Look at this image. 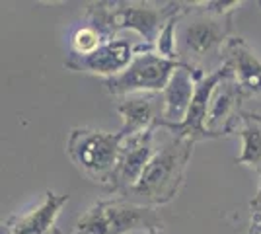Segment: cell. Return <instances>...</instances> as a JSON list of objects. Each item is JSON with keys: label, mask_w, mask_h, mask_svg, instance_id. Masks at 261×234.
I'll return each mask as SVG.
<instances>
[{"label": "cell", "mask_w": 261, "mask_h": 234, "mask_svg": "<svg viewBox=\"0 0 261 234\" xmlns=\"http://www.w3.org/2000/svg\"><path fill=\"white\" fill-rule=\"evenodd\" d=\"M195 141L174 135L172 141L156 150L137 186L129 191L150 205H166L179 193L185 179L187 162L193 154Z\"/></svg>", "instance_id": "6da1fadb"}, {"label": "cell", "mask_w": 261, "mask_h": 234, "mask_svg": "<svg viewBox=\"0 0 261 234\" xmlns=\"http://www.w3.org/2000/svg\"><path fill=\"white\" fill-rule=\"evenodd\" d=\"M121 146L123 139L119 133L76 127L68 137L66 152L80 172L109 190L119 164Z\"/></svg>", "instance_id": "7a4b0ae2"}, {"label": "cell", "mask_w": 261, "mask_h": 234, "mask_svg": "<svg viewBox=\"0 0 261 234\" xmlns=\"http://www.w3.org/2000/svg\"><path fill=\"white\" fill-rule=\"evenodd\" d=\"M162 219L150 205L127 199L99 201L76 221L74 234H135L137 230L158 232Z\"/></svg>", "instance_id": "3957f363"}, {"label": "cell", "mask_w": 261, "mask_h": 234, "mask_svg": "<svg viewBox=\"0 0 261 234\" xmlns=\"http://www.w3.org/2000/svg\"><path fill=\"white\" fill-rule=\"evenodd\" d=\"M205 8H184L177 22V55L189 61H201L213 55L230 37V16L211 10L208 2H201Z\"/></svg>", "instance_id": "277c9868"}, {"label": "cell", "mask_w": 261, "mask_h": 234, "mask_svg": "<svg viewBox=\"0 0 261 234\" xmlns=\"http://www.w3.org/2000/svg\"><path fill=\"white\" fill-rule=\"evenodd\" d=\"M181 61H170L164 59L152 49L137 47V55L129 67L121 74L106 80V88L113 96H130V94H142L150 92L158 94L164 92L170 78L177 68L181 67Z\"/></svg>", "instance_id": "5b68a950"}, {"label": "cell", "mask_w": 261, "mask_h": 234, "mask_svg": "<svg viewBox=\"0 0 261 234\" xmlns=\"http://www.w3.org/2000/svg\"><path fill=\"white\" fill-rule=\"evenodd\" d=\"M181 4H170L168 8H158L152 4H113L109 8V18L115 32L133 30L141 35L148 45H156L158 35L164 30L168 20L179 14Z\"/></svg>", "instance_id": "8992f818"}, {"label": "cell", "mask_w": 261, "mask_h": 234, "mask_svg": "<svg viewBox=\"0 0 261 234\" xmlns=\"http://www.w3.org/2000/svg\"><path fill=\"white\" fill-rule=\"evenodd\" d=\"M156 154V146H154V129L146 131L137 137H130L123 141L121 146L119 164L115 170V176L111 181V191H119V193H129L137 181L141 179L142 172L146 170L148 162Z\"/></svg>", "instance_id": "52a82bcc"}, {"label": "cell", "mask_w": 261, "mask_h": 234, "mask_svg": "<svg viewBox=\"0 0 261 234\" xmlns=\"http://www.w3.org/2000/svg\"><path fill=\"white\" fill-rule=\"evenodd\" d=\"M230 74H232V70H230L228 65L222 61V67L220 68L213 70L207 76L199 78V80H197L195 96H193V101H191V106H189V112H187L185 121L181 123V125H177V127H170L168 131L177 135V137H189V139H193V141L211 139V135H208L207 129H205L211 98H213V92L217 90L218 84L226 76H230Z\"/></svg>", "instance_id": "ba28073f"}, {"label": "cell", "mask_w": 261, "mask_h": 234, "mask_svg": "<svg viewBox=\"0 0 261 234\" xmlns=\"http://www.w3.org/2000/svg\"><path fill=\"white\" fill-rule=\"evenodd\" d=\"M135 47L127 39H113L99 47L96 53L88 57H72L66 61V67L72 70H82L90 74H99V76L113 78L121 74L129 67L135 59Z\"/></svg>", "instance_id": "9c48e42d"}, {"label": "cell", "mask_w": 261, "mask_h": 234, "mask_svg": "<svg viewBox=\"0 0 261 234\" xmlns=\"http://www.w3.org/2000/svg\"><path fill=\"white\" fill-rule=\"evenodd\" d=\"M195 68L185 65V63L172 74L168 86L162 92V119L158 123V127L170 129V127H177L185 121L189 106L195 96Z\"/></svg>", "instance_id": "30bf717a"}, {"label": "cell", "mask_w": 261, "mask_h": 234, "mask_svg": "<svg viewBox=\"0 0 261 234\" xmlns=\"http://www.w3.org/2000/svg\"><path fill=\"white\" fill-rule=\"evenodd\" d=\"M117 112L123 119V125L117 131L123 141L152 131L162 119V108L158 103V96L150 92L125 96L117 106Z\"/></svg>", "instance_id": "8fae6325"}, {"label": "cell", "mask_w": 261, "mask_h": 234, "mask_svg": "<svg viewBox=\"0 0 261 234\" xmlns=\"http://www.w3.org/2000/svg\"><path fill=\"white\" fill-rule=\"evenodd\" d=\"M244 96L246 94L242 92V88L238 86V82L234 80L232 74L218 84L217 90L213 92L207 123H205V129L211 137L228 135L232 131V127L240 123V113L242 112H238V103Z\"/></svg>", "instance_id": "7c38bea8"}, {"label": "cell", "mask_w": 261, "mask_h": 234, "mask_svg": "<svg viewBox=\"0 0 261 234\" xmlns=\"http://www.w3.org/2000/svg\"><path fill=\"white\" fill-rule=\"evenodd\" d=\"M224 63L232 70V76L238 82L242 92L261 94V61L255 51L242 37H230L224 49Z\"/></svg>", "instance_id": "4fadbf2b"}, {"label": "cell", "mask_w": 261, "mask_h": 234, "mask_svg": "<svg viewBox=\"0 0 261 234\" xmlns=\"http://www.w3.org/2000/svg\"><path fill=\"white\" fill-rule=\"evenodd\" d=\"M68 203L66 193L45 191L43 201L25 215L10 221V234H53L57 217Z\"/></svg>", "instance_id": "5bb4252c"}, {"label": "cell", "mask_w": 261, "mask_h": 234, "mask_svg": "<svg viewBox=\"0 0 261 234\" xmlns=\"http://www.w3.org/2000/svg\"><path fill=\"white\" fill-rule=\"evenodd\" d=\"M238 133L242 139V152L236 162L242 166H261V115L251 112L240 113Z\"/></svg>", "instance_id": "9a60e30c"}, {"label": "cell", "mask_w": 261, "mask_h": 234, "mask_svg": "<svg viewBox=\"0 0 261 234\" xmlns=\"http://www.w3.org/2000/svg\"><path fill=\"white\" fill-rule=\"evenodd\" d=\"M108 41H113V39L99 25L86 22L70 35V51H72V57H88L96 53Z\"/></svg>", "instance_id": "2e32d148"}, {"label": "cell", "mask_w": 261, "mask_h": 234, "mask_svg": "<svg viewBox=\"0 0 261 234\" xmlns=\"http://www.w3.org/2000/svg\"><path fill=\"white\" fill-rule=\"evenodd\" d=\"M181 12L168 20V23L164 25V30L158 35V41L154 45L156 53L164 59H170V61H177V57H179L177 55V37H175V34H177V22H179Z\"/></svg>", "instance_id": "e0dca14e"}, {"label": "cell", "mask_w": 261, "mask_h": 234, "mask_svg": "<svg viewBox=\"0 0 261 234\" xmlns=\"http://www.w3.org/2000/svg\"><path fill=\"white\" fill-rule=\"evenodd\" d=\"M250 211H251V224H261V179H259V188L255 197L250 203Z\"/></svg>", "instance_id": "ac0fdd59"}, {"label": "cell", "mask_w": 261, "mask_h": 234, "mask_svg": "<svg viewBox=\"0 0 261 234\" xmlns=\"http://www.w3.org/2000/svg\"><path fill=\"white\" fill-rule=\"evenodd\" d=\"M53 234H61V232H59V230H57V228H55V230H53Z\"/></svg>", "instance_id": "d6986e66"}, {"label": "cell", "mask_w": 261, "mask_h": 234, "mask_svg": "<svg viewBox=\"0 0 261 234\" xmlns=\"http://www.w3.org/2000/svg\"><path fill=\"white\" fill-rule=\"evenodd\" d=\"M146 234H158V232H146Z\"/></svg>", "instance_id": "ffe728a7"}]
</instances>
